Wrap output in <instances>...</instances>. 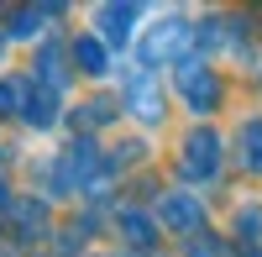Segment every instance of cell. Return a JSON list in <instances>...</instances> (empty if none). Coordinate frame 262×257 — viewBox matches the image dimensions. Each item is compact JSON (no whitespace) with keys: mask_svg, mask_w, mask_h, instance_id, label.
Wrapping results in <instances>:
<instances>
[{"mask_svg":"<svg viewBox=\"0 0 262 257\" xmlns=\"http://www.w3.org/2000/svg\"><path fill=\"white\" fill-rule=\"evenodd\" d=\"M184 37H189V27H184V21H163V27L152 32V42H147V58H163V53H173Z\"/></svg>","mask_w":262,"mask_h":257,"instance_id":"5","label":"cell"},{"mask_svg":"<svg viewBox=\"0 0 262 257\" xmlns=\"http://www.w3.org/2000/svg\"><path fill=\"white\" fill-rule=\"evenodd\" d=\"M179 90L189 95L194 111H210L215 105V74H200V63H184L179 69Z\"/></svg>","mask_w":262,"mask_h":257,"instance_id":"1","label":"cell"},{"mask_svg":"<svg viewBox=\"0 0 262 257\" xmlns=\"http://www.w3.org/2000/svg\"><path fill=\"white\" fill-rule=\"evenodd\" d=\"M215 163H221V142H215V137H189V158H184L189 174H200V168L210 174Z\"/></svg>","mask_w":262,"mask_h":257,"instance_id":"4","label":"cell"},{"mask_svg":"<svg viewBox=\"0 0 262 257\" xmlns=\"http://www.w3.org/2000/svg\"><path fill=\"white\" fill-rule=\"evenodd\" d=\"M100 27H105V37L111 42H126L131 37V21H137V6H100Z\"/></svg>","mask_w":262,"mask_h":257,"instance_id":"3","label":"cell"},{"mask_svg":"<svg viewBox=\"0 0 262 257\" xmlns=\"http://www.w3.org/2000/svg\"><path fill=\"white\" fill-rule=\"evenodd\" d=\"M242 142L252 147V153H247V163H252V168H262V126H247V132H242Z\"/></svg>","mask_w":262,"mask_h":257,"instance_id":"8","label":"cell"},{"mask_svg":"<svg viewBox=\"0 0 262 257\" xmlns=\"http://www.w3.org/2000/svg\"><path fill=\"white\" fill-rule=\"evenodd\" d=\"M126 95H131V105H137L142 121H158V116H163V95L152 90V74H137V79L126 84Z\"/></svg>","mask_w":262,"mask_h":257,"instance_id":"2","label":"cell"},{"mask_svg":"<svg viewBox=\"0 0 262 257\" xmlns=\"http://www.w3.org/2000/svg\"><path fill=\"white\" fill-rule=\"evenodd\" d=\"M6 195H11V189H6V184H0V205H11V200H6Z\"/></svg>","mask_w":262,"mask_h":257,"instance_id":"9","label":"cell"},{"mask_svg":"<svg viewBox=\"0 0 262 257\" xmlns=\"http://www.w3.org/2000/svg\"><path fill=\"white\" fill-rule=\"evenodd\" d=\"M163 216H168V226L189 231V226H200V205H194V200H168V205H163Z\"/></svg>","mask_w":262,"mask_h":257,"instance_id":"7","label":"cell"},{"mask_svg":"<svg viewBox=\"0 0 262 257\" xmlns=\"http://www.w3.org/2000/svg\"><path fill=\"white\" fill-rule=\"evenodd\" d=\"M74 58H79V69H84V74H105V48H100V42L79 37V42H74Z\"/></svg>","mask_w":262,"mask_h":257,"instance_id":"6","label":"cell"}]
</instances>
